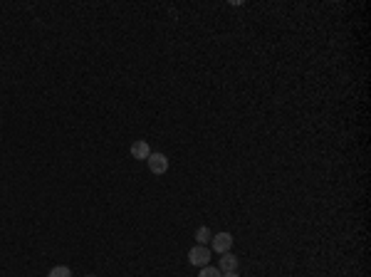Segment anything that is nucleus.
<instances>
[{"mask_svg":"<svg viewBox=\"0 0 371 277\" xmlns=\"http://www.w3.org/2000/svg\"><path fill=\"white\" fill-rule=\"evenodd\" d=\"M223 277H238V270L235 272H223Z\"/></svg>","mask_w":371,"mask_h":277,"instance_id":"9","label":"nucleus"},{"mask_svg":"<svg viewBox=\"0 0 371 277\" xmlns=\"http://www.w3.org/2000/svg\"><path fill=\"white\" fill-rule=\"evenodd\" d=\"M230 248H233V235L225 233V230H223V233H215V235L210 238V250H213V253H228Z\"/></svg>","mask_w":371,"mask_h":277,"instance_id":"3","label":"nucleus"},{"mask_svg":"<svg viewBox=\"0 0 371 277\" xmlns=\"http://www.w3.org/2000/svg\"><path fill=\"white\" fill-rule=\"evenodd\" d=\"M218 270H221V272H235V270H238V258L230 255V253H223L221 262H218Z\"/></svg>","mask_w":371,"mask_h":277,"instance_id":"5","label":"nucleus"},{"mask_svg":"<svg viewBox=\"0 0 371 277\" xmlns=\"http://www.w3.org/2000/svg\"><path fill=\"white\" fill-rule=\"evenodd\" d=\"M210 238H213L210 228H205V225H201V228L196 230V242H198V245H205V242H210Z\"/></svg>","mask_w":371,"mask_h":277,"instance_id":"6","label":"nucleus"},{"mask_svg":"<svg viewBox=\"0 0 371 277\" xmlns=\"http://www.w3.org/2000/svg\"><path fill=\"white\" fill-rule=\"evenodd\" d=\"M198 277H223V272L218 270V267H210V265H205V267H201Z\"/></svg>","mask_w":371,"mask_h":277,"instance_id":"8","label":"nucleus"},{"mask_svg":"<svg viewBox=\"0 0 371 277\" xmlns=\"http://www.w3.org/2000/svg\"><path fill=\"white\" fill-rule=\"evenodd\" d=\"M146 164H148V171H151L153 176H161V173L168 171V159L164 153H159V151H156V153L151 151V156L146 159Z\"/></svg>","mask_w":371,"mask_h":277,"instance_id":"2","label":"nucleus"},{"mask_svg":"<svg viewBox=\"0 0 371 277\" xmlns=\"http://www.w3.org/2000/svg\"><path fill=\"white\" fill-rule=\"evenodd\" d=\"M188 262H191L193 267H205V265L210 262V248H205V245H196V248H191V253H188Z\"/></svg>","mask_w":371,"mask_h":277,"instance_id":"1","label":"nucleus"},{"mask_svg":"<svg viewBox=\"0 0 371 277\" xmlns=\"http://www.w3.org/2000/svg\"><path fill=\"white\" fill-rule=\"evenodd\" d=\"M84 277H97V275H84Z\"/></svg>","mask_w":371,"mask_h":277,"instance_id":"10","label":"nucleus"},{"mask_svg":"<svg viewBox=\"0 0 371 277\" xmlns=\"http://www.w3.org/2000/svg\"><path fill=\"white\" fill-rule=\"evenodd\" d=\"M47 277H72V270H70L67 265H55Z\"/></svg>","mask_w":371,"mask_h":277,"instance_id":"7","label":"nucleus"},{"mask_svg":"<svg viewBox=\"0 0 371 277\" xmlns=\"http://www.w3.org/2000/svg\"><path fill=\"white\" fill-rule=\"evenodd\" d=\"M131 156L139 159V161H146L148 156H151V146H148L144 139H136V141L131 144Z\"/></svg>","mask_w":371,"mask_h":277,"instance_id":"4","label":"nucleus"}]
</instances>
